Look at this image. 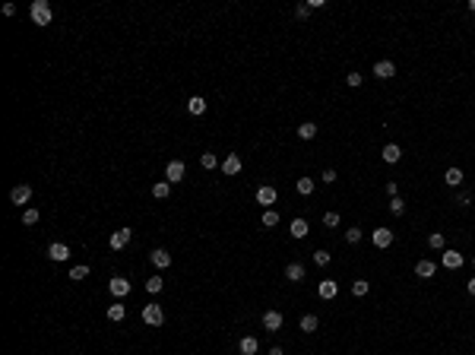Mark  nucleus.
Here are the masks:
<instances>
[{"mask_svg": "<svg viewBox=\"0 0 475 355\" xmlns=\"http://www.w3.org/2000/svg\"><path fill=\"white\" fill-rule=\"evenodd\" d=\"M29 16H32V23H35V25H51L54 13H51V3H48V0H32Z\"/></svg>", "mask_w": 475, "mask_h": 355, "instance_id": "obj_1", "label": "nucleus"}, {"mask_svg": "<svg viewBox=\"0 0 475 355\" xmlns=\"http://www.w3.org/2000/svg\"><path fill=\"white\" fill-rule=\"evenodd\" d=\"M143 320H146L149 327H162V324H165L162 305H143Z\"/></svg>", "mask_w": 475, "mask_h": 355, "instance_id": "obj_2", "label": "nucleus"}, {"mask_svg": "<svg viewBox=\"0 0 475 355\" xmlns=\"http://www.w3.org/2000/svg\"><path fill=\"white\" fill-rule=\"evenodd\" d=\"M184 162H181V159H171L168 165H165V181H168V184H178V181H184Z\"/></svg>", "mask_w": 475, "mask_h": 355, "instance_id": "obj_3", "label": "nucleus"}, {"mask_svg": "<svg viewBox=\"0 0 475 355\" xmlns=\"http://www.w3.org/2000/svg\"><path fill=\"white\" fill-rule=\"evenodd\" d=\"M440 263H444L447 270H459V266L466 263V257H463V254H459V251H450V247H447V251L440 254Z\"/></svg>", "mask_w": 475, "mask_h": 355, "instance_id": "obj_4", "label": "nucleus"}, {"mask_svg": "<svg viewBox=\"0 0 475 355\" xmlns=\"http://www.w3.org/2000/svg\"><path fill=\"white\" fill-rule=\"evenodd\" d=\"M32 200V187L29 184H16L10 190V203H16V206H23V203H29Z\"/></svg>", "mask_w": 475, "mask_h": 355, "instance_id": "obj_5", "label": "nucleus"}, {"mask_svg": "<svg viewBox=\"0 0 475 355\" xmlns=\"http://www.w3.org/2000/svg\"><path fill=\"white\" fill-rule=\"evenodd\" d=\"M108 292L114 298H124V295H130V279H124V276H114L108 283Z\"/></svg>", "mask_w": 475, "mask_h": 355, "instance_id": "obj_6", "label": "nucleus"}, {"mask_svg": "<svg viewBox=\"0 0 475 355\" xmlns=\"http://www.w3.org/2000/svg\"><path fill=\"white\" fill-rule=\"evenodd\" d=\"M130 235H133V232H130V229H117V232H114V235H111V238H108V244H111V251H124V247H127V244H130Z\"/></svg>", "mask_w": 475, "mask_h": 355, "instance_id": "obj_7", "label": "nucleus"}, {"mask_svg": "<svg viewBox=\"0 0 475 355\" xmlns=\"http://www.w3.org/2000/svg\"><path fill=\"white\" fill-rule=\"evenodd\" d=\"M374 76H377V79L396 76V64H393V60H377V64H374Z\"/></svg>", "mask_w": 475, "mask_h": 355, "instance_id": "obj_8", "label": "nucleus"}, {"mask_svg": "<svg viewBox=\"0 0 475 355\" xmlns=\"http://www.w3.org/2000/svg\"><path fill=\"white\" fill-rule=\"evenodd\" d=\"M48 257L54 260V263H64V260H70V247L60 244V241H54V244L48 247Z\"/></svg>", "mask_w": 475, "mask_h": 355, "instance_id": "obj_9", "label": "nucleus"}, {"mask_svg": "<svg viewBox=\"0 0 475 355\" xmlns=\"http://www.w3.org/2000/svg\"><path fill=\"white\" fill-rule=\"evenodd\" d=\"M241 171V156L238 152H228V156H225V162H222V175H238Z\"/></svg>", "mask_w": 475, "mask_h": 355, "instance_id": "obj_10", "label": "nucleus"}, {"mask_svg": "<svg viewBox=\"0 0 475 355\" xmlns=\"http://www.w3.org/2000/svg\"><path fill=\"white\" fill-rule=\"evenodd\" d=\"M257 203H263L266 210H272V203H276V187H270V184L260 187V190H257Z\"/></svg>", "mask_w": 475, "mask_h": 355, "instance_id": "obj_11", "label": "nucleus"}, {"mask_svg": "<svg viewBox=\"0 0 475 355\" xmlns=\"http://www.w3.org/2000/svg\"><path fill=\"white\" fill-rule=\"evenodd\" d=\"M380 156H384V162L396 165L399 159H403V149H399V143H386V146H384V152H380Z\"/></svg>", "mask_w": 475, "mask_h": 355, "instance_id": "obj_12", "label": "nucleus"}, {"mask_svg": "<svg viewBox=\"0 0 475 355\" xmlns=\"http://www.w3.org/2000/svg\"><path fill=\"white\" fill-rule=\"evenodd\" d=\"M149 260L158 266V270H165V266H171V254L165 251V247H156V251L149 254Z\"/></svg>", "mask_w": 475, "mask_h": 355, "instance_id": "obj_13", "label": "nucleus"}, {"mask_svg": "<svg viewBox=\"0 0 475 355\" xmlns=\"http://www.w3.org/2000/svg\"><path fill=\"white\" fill-rule=\"evenodd\" d=\"M263 327H266L270 333H276L279 327H282V314H279V311H266V314H263Z\"/></svg>", "mask_w": 475, "mask_h": 355, "instance_id": "obj_14", "label": "nucleus"}, {"mask_svg": "<svg viewBox=\"0 0 475 355\" xmlns=\"http://www.w3.org/2000/svg\"><path fill=\"white\" fill-rule=\"evenodd\" d=\"M434 273H437V266H434L431 260H418V263H415V276L418 279H431Z\"/></svg>", "mask_w": 475, "mask_h": 355, "instance_id": "obj_15", "label": "nucleus"}, {"mask_svg": "<svg viewBox=\"0 0 475 355\" xmlns=\"http://www.w3.org/2000/svg\"><path fill=\"white\" fill-rule=\"evenodd\" d=\"M390 244H393L390 229H374V247H390Z\"/></svg>", "mask_w": 475, "mask_h": 355, "instance_id": "obj_16", "label": "nucleus"}, {"mask_svg": "<svg viewBox=\"0 0 475 355\" xmlns=\"http://www.w3.org/2000/svg\"><path fill=\"white\" fill-rule=\"evenodd\" d=\"M336 292H339V285L333 283V279H323V283L317 285V295L320 298H336Z\"/></svg>", "mask_w": 475, "mask_h": 355, "instance_id": "obj_17", "label": "nucleus"}, {"mask_svg": "<svg viewBox=\"0 0 475 355\" xmlns=\"http://www.w3.org/2000/svg\"><path fill=\"white\" fill-rule=\"evenodd\" d=\"M285 279H289V283H301V279H304V266H301V263H289V266H285Z\"/></svg>", "mask_w": 475, "mask_h": 355, "instance_id": "obj_18", "label": "nucleus"}, {"mask_svg": "<svg viewBox=\"0 0 475 355\" xmlns=\"http://www.w3.org/2000/svg\"><path fill=\"white\" fill-rule=\"evenodd\" d=\"M289 232H292V238H307V232H311V225H307L304 219H295V222L289 225Z\"/></svg>", "mask_w": 475, "mask_h": 355, "instance_id": "obj_19", "label": "nucleus"}, {"mask_svg": "<svg viewBox=\"0 0 475 355\" xmlns=\"http://www.w3.org/2000/svg\"><path fill=\"white\" fill-rule=\"evenodd\" d=\"M317 327H320L317 314H304L301 317V333H317Z\"/></svg>", "mask_w": 475, "mask_h": 355, "instance_id": "obj_20", "label": "nucleus"}, {"mask_svg": "<svg viewBox=\"0 0 475 355\" xmlns=\"http://www.w3.org/2000/svg\"><path fill=\"white\" fill-rule=\"evenodd\" d=\"M238 349H241V355H253V352L260 349V343H257L253 336H244V339L238 343Z\"/></svg>", "mask_w": 475, "mask_h": 355, "instance_id": "obj_21", "label": "nucleus"}, {"mask_svg": "<svg viewBox=\"0 0 475 355\" xmlns=\"http://www.w3.org/2000/svg\"><path fill=\"white\" fill-rule=\"evenodd\" d=\"M187 111H190V115H203V111H206V98H200V95L187 98Z\"/></svg>", "mask_w": 475, "mask_h": 355, "instance_id": "obj_22", "label": "nucleus"}, {"mask_svg": "<svg viewBox=\"0 0 475 355\" xmlns=\"http://www.w3.org/2000/svg\"><path fill=\"white\" fill-rule=\"evenodd\" d=\"M444 181H447V187H459V184H463V171H459V168H447Z\"/></svg>", "mask_w": 475, "mask_h": 355, "instance_id": "obj_23", "label": "nucleus"}, {"mask_svg": "<svg viewBox=\"0 0 475 355\" xmlns=\"http://www.w3.org/2000/svg\"><path fill=\"white\" fill-rule=\"evenodd\" d=\"M168 193H171V184H168V181H158V184L152 187V197H156V200H165Z\"/></svg>", "mask_w": 475, "mask_h": 355, "instance_id": "obj_24", "label": "nucleus"}, {"mask_svg": "<svg viewBox=\"0 0 475 355\" xmlns=\"http://www.w3.org/2000/svg\"><path fill=\"white\" fill-rule=\"evenodd\" d=\"M298 137L301 140H314V137H317V124H311V120H307V124H301L298 127Z\"/></svg>", "mask_w": 475, "mask_h": 355, "instance_id": "obj_25", "label": "nucleus"}, {"mask_svg": "<svg viewBox=\"0 0 475 355\" xmlns=\"http://www.w3.org/2000/svg\"><path fill=\"white\" fill-rule=\"evenodd\" d=\"M162 289H165L162 276H149V279H146V292H152V295H158Z\"/></svg>", "mask_w": 475, "mask_h": 355, "instance_id": "obj_26", "label": "nucleus"}, {"mask_svg": "<svg viewBox=\"0 0 475 355\" xmlns=\"http://www.w3.org/2000/svg\"><path fill=\"white\" fill-rule=\"evenodd\" d=\"M298 193H301V197H311V193H314V181L311 178H298Z\"/></svg>", "mask_w": 475, "mask_h": 355, "instance_id": "obj_27", "label": "nucleus"}, {"mask_svg": "<svg viewBox=\"0 0 475 355\" xmlns=\"http://www.w3.org/2000/svg\"><path fill=\"white\" fill-rule=\"evenodd\" d=\"M127 317V308L124 305H111L108 308V320H124Z\"/></svg>", "mask_w": 475, "mask_h": 355, "instance_id": "obj_28", "label": "nucleus"}, {"mask_svg": "<svg viewBox=\"0 0 475 355\" xmlns=\"http://www.w3.org/2000/svg\"><path fill=\"white\" fill-rule=\"evenodd\" d=\"M200 165H203V168H216L219 156H216V152H203V156H200Z\"/></svg>", "mask_w": 475, "mask_h": 355, "instance_id": "obj_29", "label": "nucleus"}, {"mask_svg": "<svg viewBox=\"0 0 475 355\" xmlns=\"http://www.w3.org/2000/svg\"><path fill=\"white\" fill-rule=\"evenodd\" d=\"M263 225H266V229H276V225H279V213L276 210H266L263 213Z\"/></svg>", "mask_w": 475, "mask_h": 355, "instance_id": "obj_30", "label": "nucleus"}, {"mask_svg": "<svg viewBox=\"0 0 475 355\" xmlns=\"http://www.w3.org/2000/svg\"><path fill=\"white\" fill-rule=\"evenodd\" d=\"M428 244H431L434 251H447V241H444V235H440V232H434V235L428 238Z\"/></svg>", "mask_w": 475, "mask_h": 355, "instance_id": "obj_31", "label": "nucleus"}, {"mask_svg": "<svg viewBox=\"0 0 475 355\" xmlns=\"http://www.w3.org/2000/svg\"><path fill=\"white\" fill-rule=\"evenodd\" d=\"M367 289H371V285H367V279H355V283H352V295H367Z\"/></svg>", "mask_w": 475, "mask_h": 355, "instance_id": "obj_32", "label": "nucleus"}, {"mask_svg": "<svg viewBox=\"0 0 475 355\" xmlns=\"http://www.w3.org/2000/svg\"><path fill=\"white\" fill-rule=\"evenodd\" d=\"M86 276H89V266H83V263L70 270V279H73V283H79V279H86Z\"/></svg>", "mask_w": 475, "mask_h": 355, "instance_id": "obj_33", "label": "nucleus"}, {"mask_svg": "<svg viewBox=\"0 0 475 355\" xmlns=\"http://www.w3.org/2000/svg\"><path fill=\"white\" fill-rule=\"evenodd\" d=\"M390 213H393V216H403V213H406L403 197H393V200H390Z\"/></svg>", "mask_w": 475, "mask_h": 355, "instance_id": "obj_34", "label": "nucleus"}, {"mask_svg": "<svg viewBox=\"0 0 475 355\" xmlns=\"http://www.w3.org/2000/svg\"><path fill=\"white\" fill-rule=\"evenodd\" d=\"M314 263H317V266H326V263H330V251H323V247H320V251H314Z\"/></svg>", "mask_w": 475, "mask_h": 355, "instance_id": "obj_35", "label": "nucleus"}, {"mask_svg": "<svg viewBox=\"0 0 475 355\" xmlns=\"http://www.w3.org/2000/svg\"><path fill=\"white\" fill-rule=\"evenodd\" d=\"M361 235H364L361 229H349V232H345V241H349V244H358V241H361Z\"/></svg>", "mask_w": 475, "mask_h": 355, "instance_id": "obj_36", "label": "nucleus"}, {"mask_svg": "<svg viewBox=\"0 0 475 355\" xmlns=\"http://www.w3.org/2000/svg\"><path fill=\"white\" fill-rule=\"evenodd\" d=\"M323 225L336 229V225H339V213H323Z\"/></svg>", "mask_w": 475, "mask_h": 355, "instance_id": "obj_37", "label": "nucleus"}, {"mask_svg": "<svg viewBox=\"0 0 475 355\" xmlns=\"http://www.w3.org/2000/svg\"><path fill=\"white\" fill-rule=\"evenodd\" d=\"M23 222H25V225H35V222H38V210H25V213H23Z\"/></svg>", "mask_w": 475, "mask_h": 355, "instance_id": "obj_38", "label": "nucleus"}, {"mask_svg": "<svg viewBox=\"0 0 475 355\" xmlns=\"http://www.w3.org/2000/svg\"><path fill=\"white\" fill-rule=\"evenodd\" d=\"M295 16L298 19H307V16H311V6H307V3H298L295 6Z\"/></svg>", "mask_w": 475, "mask_h": 355, "instance_id": "obj_39", "label": "nucleus"}, {"mask_svg": "<svg viewBox=\"0 0 475 355\" xmlns=\"http://www.w3.org/2000/svg\"><path fill=\"white\" fill-rule=\"evenodd\" d=\"M361 79H364L361 73H349V76H345V83H349L352 89H355V86H361Z\"/></svg>", "mask_w": 475, "mask_h": 355, "instance_id": "obj_40", "label": "nucleus"}, {"mask_svg": "<svg viewBox=\"0 0 475 355\" xmlns=\"http://www.w3.org/2000/svg\"><path fill=\"white\" fill-rule=\"evenodd\" d=\"M333 181H336V171L326 168V171H323V184H333Z\"/></svg>", "mask_w": 475, "mask_h": 355, "instance_id": "obj_41", "label": "nucleus"}, {"mask_svg": "<svg viewBox=\"0 0 475 355\" xmlns=\"http://www.w3.org/2000/svg\"><path fill=\"white\" fill-rule=\"evenodd\" d=\"M386 193H390V197H396V193H399V187H396V181H386Z\"/></svg>", "mask_w": 475, "mask_h": 355, "instance_id": "obj_42", "label": "nucleus"}, {"mask_svg": "<svg viewBox=\"0 0 475 355\" xmlns=\"http://www.w3.org/2000/svg\"><path fill=\"white\" fill-rule=\"evenodd\" d=\"M3 16H16V3H3Z\"/></svg>", "mask_w": 475, "mask_h": 355, "instance_id": "obj_43", "label": "nucleus"}, {"mask_svg": "<svg viewBox=\"0 0 475 355\" xmlns=\"http://www.w3.org/2000/svg\"><path fill=\"white\" fill-rule=\"evenodd\" d=\"M469 203H472V197H469V193L463 190V193H459V206H469Z\"/></svg>", "mask_w": 475, "mask_h": 355, "instance_id": "obj_44", "label": "nucleus"}, {"mask_svg": "<svg viewBox=\"0 0 475 355\" xmlns=\"http://www.w3.org/2000/svg\"><path fill=\"white\" fill-rule=\"evenodd\" d=\"M466 289H469V295H475V276L469 279V283H466Z\"/></svg>", "mask_w": 475, "mask_h": 355, "instance_id": "obj_45", "label": "nucleus"}, {"mask_svg": "<svg viewBox=\"0 0 475 355\" xmlns=\"http://www.w3.org/2000/svg\"><path fill=\"white\" fill-rule=\"evenodd\" d=\"M270 355H285V352L279 349V346H272V349H270Z\"/></svg>", "mask_w": 475, "mask_h": 355, "instance_id": "obj_46", "label": "nucleus"}, {"mask_svg": "<svg viewBox=\"0 0 475 355\" xmlns=\"http://www.w3.org/2000/svg\"><path fill=\"white\" fill-rule=\"evenodd\" d=\"M469 10H472V13H475V0H469Z\"/></svg>", "mask_w": 475, "mask_h": 355, "instance_id": "obj_47", "label": "nucleus"}, {"mask_svg": "<svg viewBox=\"0 0 475 355\" xmlns=\"http://www.w3.org/2000/svg\"><path fill=\"white\" fill-rule=\"evenodd\" d=\"M472 266H475V254H472Z\"/></svg>", "mask_w": 475, "mask_h": 355, "instance_id": "obj_48", "label": "nucleus"}]
</instances>
